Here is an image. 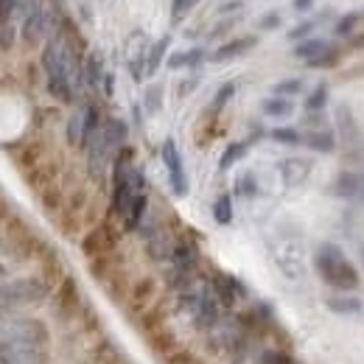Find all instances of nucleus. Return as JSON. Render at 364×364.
<instances>
[{"instance_id":"obj_1","label":"nucleus","mask_w":364,"mask_h":364,"mask_svg":"<svg viewBox=\"0 0 364 364\" xmlns=\"http://www.w3.org/2000/svg\"><path fill=\"white\" fill-rule=\"evenodd\" d=\"M314 269L322 277V283H328L336 291H356L362 286L359 269L348 261V255L342 252V247L325 241L319 244L317 255H314Z\"/></svg>"},{"instance_id":"obj_2","label":"nucleus","mask_w":364,"mask_h":364,"mask_svg":"<svg viewBox=\"0 0 364 364\" xmlns=\"http://www.w3.org/2000/svg\"><path fill=\"white\" fill-rule=\"evenodd\" d=\"M48 291H50V283L46 277H17L9 283H0V306L14 309V306L43 303Z\"/></svg>"},{"instance_id":"obj_3","label":"nucleus","mask_w":364,"mask_h":364,"mask_svg":"<svg viewBox=\"0 0 364 364\" xmlns=\"http://www.w3.org/2000/svg\"><path fill=\"white\" fill-rule=\"evenodd\" d=\"M0 331L11 342H26V345H48V328L40 319L28 317H0Z\"/></svg>"},{"instance_id":"obj_4","label":"nucleus","mask_w":364,"mask_h":364,"mask_svg":"<svg viewBox=\"0 0 364 364\" xmlns=\"http://www.w3.org/2000/svg\"><path fill=\"white\" fill-rule=\"evenodd\" d=\"M118 241H121V232L112 225V216H109V219L98 222V225L82 238V252H85L90 261H95V258H101V255H112L115 247H118Z\"/></svg>"},{"instance_id":"obj_5","label":"nucleus","mask_w":364,"mask_h":364,"mask_svg":"<svg viewBox=\"0 0 364 364\" xmlns=\"http://www.w3.org/2000/svg\"><path fill=\"white\" fill-rule=\"evenodd\" d=\"M53 311L62 322L73 319L82 311V294H79V286L70 274H65L53 289Z\"/></svg>"},{"instance_id":"obj_6","label":"nucleus","mask_w":364,"mask_h":364,"mask_svg":"<svg viewBox=\"0 0 364 364\" xmlns=\"http://www.w3.org/2000/svg\"><path fill=\"white\" fill-rule=\"evenodd\" d=\"M48 350L43 345H26V342H0V364H48Z\"/></svg>"},{"instance_id":"obj_7","label":"nucleus","mask_w":364,"mask_h":364,"mask_svg":"<svg viewBox=\"0 0 364 364\" xmlns=\"http://www.w3.org/2000/svg\"><path fill=\"white\" fill-rule=\"evenodd\" d=\"M210 289H213V294H216L219 306H225V309H235V306H238V300H241V297H247L244 283H241L238 277L225 274V272H216L213 277H210Z\"/></svg>"},{"instance_id":"obj_8","label":"nucleus","mask_w":364,"mask_h":364,"mask_svg":"<svg viewBox=\"0 0 364 364\" xmlns=\"http://www.w3.org/2000/svg\"><path fill=\"white\" fill-rule=\"evenodd\" d=\"M163 163H166V168H168V180H171L174 196H185V193H188V177H185L180 149H177V140H174V137H168V140L163 143Z\"/></svg>"},{"instance_id":"obj_9","label":"nucleus","mask_w":364,"mask_h":364,"mask_svg":"<svg viewBox=\"0 0 364 364\" xmlns=\"http://www.w3.org/2000/svg\"><path fill=\"white\" fill-rule=\"evenodd\" d=\"M154 294H157V280L154 277H140L129 286L127 291V303H129V311L143 314L151 303H154Z\"/></svg>"},{"instance_id":"obj_10","label":"nucleus","mask_w":364,"mask_h":364,"mask_svg":"<svg viewBox=\"0 0 364 364\" xmlns=\"http://www.w3.org/2000/svg\"><path fill=\"white\" fill-rule=\"evenodd\" d=\"M311 160H306V157H286V160H280L277 163V171H280V180L286 188H297L300 182H306V177L311 174Z\"/></svg>"},{"instance_id":"obj_11","label":"nucleus","mask_w":364,"mask_h":364,"mask_svg":"<svg viewBox=\"0 0 364 364\" xmlns=\"http://www.w3.org/2000/svg\"><path fill=\"white\" fill-rule=\"evenodd\" d=\"M199 264V250L193 241H177L171 252V269L180 274H193Z\"/></svg>"},{"instance_id":"obj_12","label":"nucleus","mask_w":364,"mask_h":364,"mask_svg":"<svg viewBox=\"0 0 364 364\" xmlns=\"http://www.w3.org/2000/svg\"><path fill=\"white\" fill-rule=\"evenodd\" d=\"M255 46H258V37H235V40H230V43L216 48V50L210 53V62L222 65V62H230V59H238V56L250 53Z\"/></svg>"},{"instance_id":"obj_13","label":"nucleus","mask_w":364,"mask_h":364,"mask_svg":"<svg viewBox=\"0 0 364 364\" xmlns=\"http://www.w3.org/2000/svg\"><path fill=\"white\" fill-rule=\"evenodd\" d=\"M325 306H328V311H333V314H339V317H359L364 311V303L356 294H350V291L331 294V297L325 300Z\"/></svg>"},{"instance_id":"obj_14","label":"nucleus","mask_w":364,"mask_h":364,"mask_svg":"<svg viewBox=\"0 0 364 364\" xmlns=\"http://www.w3.org/2000/svg\"><path fill=\"white\" fill-rule=\"evenodd\" d=\"M101 135H104V143L109 146V151L118 154V151L127 146L129 127H127V121H121V118H109V121L101 127Z\"/></svg>"},{"instance_id":"obj_15","label":"nucleus","mask_w":364,"mask_h":364,"mask_svg":"<svg viewBox=\"0 0 364 364\" xmlns=\"http://www.w3.org/2000/svg\"><path fill=\"white\" fill-rule=\"evenodd\" d=\"M331 191L342 199H359L362 193V171H342L336 182L331 185Z\"/></svg>"},{"instance_id":"obj_16","label":"nucleus","mask_w":364,"mask_h":364,"mask_svg":"<svg viewBox=\"0 0 364 364\" xmlns=\"http://www.w3.org/2000/svg\"><path fill=\"white\" fill-rule=\"evenodd\" d=\"M171 252H174V244H171V238H168L166 230H160L157 235H151V238L146 241V255H149L151 261H157V264L171 261Z\"/></svg>"},{"instance_id":"obj_17","label":"nucleus","mask_w":364,"mask_h":364,"mask_svg":"<svg viewBox=\"0 0 364 364\" xmlns=\"http://www.w3.org/2000/svg\"><path fill=\"white\" fill-rule=\"evenodd\" d=\"M48 90L53 98H59L62 104H70L73 101V79L68 70H56L48 76Z\"/></svg>"},{"instance_id":"obj_18","label":"nucleus","mask_w":364,"mask_h":364,"mask_svg":"<svg viewBox=\"0 0 364 364\" xmlns=\"http://www.w3.org/2000/svg\"><path fill=\"white\" fill-rule=\"evenodd\" d=\"M303 143H306L309 149L319 151V154H331V151H336V135H333L331 129H314V132H306V135H303Z\"/></svg>"},{"instance_id":"obj_19","label":"nucleus","mask_w":364,"mask_h":364,"mask_svg":"<svg viewBox=\"0 0 364 364\" xmlns=\"http://www.w3.org/2000/svg\"><path fill=\"white\" fill-rule=\"evenodd\" d=\"M168 46H171V37L166 34V37H160L154 46L149 48V56H146V76H154V73L160 70V65H163V59H166Z\"/></svg>"},{"instance_id":"obj_20","label":"nucleus","mask_w":364,"mask_h":364,"mask_svg":"<svg viewBox=\"0 0 364 364\" xmlns=\"http://www.w3.org/2000/svg\"><path fill=\"white\" fill-rule=\"evenodd\" d=\"M328 46H331V43H325V40H319V37L303 40V43L294 46V59H300V62H311V59H317L319 53H325Z\"/></svg>"},{"instance_id":"obj_21","label":"nucleus","mask_w":364,"mask_h":364,"mask_svg":"<svg viewBox=\"0 0 364 364\" xmlns=\"http://www.w3.org/2000/svg\"><path fill=\"white\" fill-rule=\"evenodd\" d=\"M342 48L336 46H328L325 53H319L317 59H311V62H306V68L309 70H331V68H339V62H342Z\"/></svg>"},{"instance_id":"obj_22","label":"nucleus","mask_w":364,"mask_h":364,"mask_svg":"<svg viewBox=\"0 0 364 364\" xmlns=\"http://www.w3.org/2000/svg\"><path fill=\"white\" fill-rule=\"evenodd\" d=\"M261 112L269 115V118H289V115L294 112V104H291V98L272 95V98H267V101L261 104Z\"/></svg>"},{"instance_id":"obj_23","label":"nucleus","mask_w":364,"mask_h":364,"mask_svg":"<svg viewBox=\"0 0 364 364\" xmlns=\"http://www.w3.org/2000/svg\"><path fill=\"white\" fill-rule=\"evenodd\" d=\"M328 17H331V11H328V14H322V17H309V20L297 23V26H294V28H291V31H289L286 37H289V40H291L294 46H297V43H303V40H311L314 28H317L322 20H328Z\"/></svg>"},{"instance_id":"obj_24","label":"nucleus","mask_w":364,"mask_h":364,"mask_svg":"<svg viewBox=\"0 0 364 364\" xmlns=\"http://www.w3.org/2000/svg\"><path fill=\"white\" fill-rule=\"evenodd\" d=\"M92 364H127V362H124L121 350L115 348V342L104 339V342H101V345L92 350Z\"/></svg>"},{"instance_id":"obj_25","label":"nucleus","mask_w":364,"mask_h":364,"mask_svg":"<svg viewBox=\"0 0 364 364\" xmlns=\"http://www.w3.org/2000/svg\"><path fill=\"white\" fill-rule=\"evenodd\" d=\"M43 31H46V11H43V9H34V11L28 14L26 26H23V34H26L28 43H37V40L43 37Z\"/></svg>"},{"instance_id":"obj_26","label":"nucleus","mask_w":364,"mask_h":364,"mask_svg":"<svg viewBox=\"0 0 364 364\" xmlns=\"http://www.w3.org/2000/svg\"><path fill=\"white\" fill-rule=\"evenodd\" d=\"M146 210H149V196L146 193H140L135 202H132V208H129V216L124 219V228L129 230H137L140 225H143V219H146Z\"/></svg>"},{"instance_id":"obj_27","label":"nucleus","mask_w":364,"mask_h":364,"mask_svg":"<svg viewBox=\"0 0 364 364\" xmlns=\"http://www.w3.org/2000/svg\"><path fill=\"white\" fill-rule=\"evenodd\" d=\"M232 95H235V82H228V85H222V87H219V92L213 95V101H210V107H208L205 118H210V121H213V118H216V115H219V112L228 107V101L232 98Z\"/></svg>"},{"instance_id":"obj_28","label":"nucleus","mask_w":364,"mask_h":364,"mask_svg":"<svg viewBox=\"0 0 364 364\" xmlns=\"http://www.w3.org/2000/svg\"><path fill=\"white\" fill-rule=\"evenodd\" d=\"M359 20H362V14H359V11H348V14H342V17L336 20V26H333V34H336V37H342V40H350V37L356 34Z\"/></svg>"},{"instance_id":"obj_29","label":"nucleus","mask_w":364,"mask_h":364,"mask_svg":"<svg viewBox=\"0 0 364 364\" xmlns=\"http://www.w3.org/2000/svg\"><path fill=\"white\" fill-rule=\"evenodd\" d=\"M247 149H250V143L247 140H238V143H230L228 149H225V154H222V160H219V168L222 171H230L244 154H247Z\"/></svg>"},{"instance_id":"obj_30","label":"nucleus","mask_w":364,"mask_h":364,"mask_svg":"<svg viewBox=\"0 0 364 364\" xmlns=\"http://www.w3.org/2000/svg\"><path fill=\"white\" fill-rule=\"evenodd\" d=\"M104 68H101V56L98 53H90L87 56V62H85V82L90 85V87H98L101 82H104Z\"/></svg>"},{"instance_id":"obj_31","label":"nucleus","mask_w":364,"mask_h":364,"mask_svg":"<svg viewBox=\"0 0 364 364\" xmlns=\"http://www.w3.org/2000/svg\"><path fill=\"white\" fill-rule=\"evenodd\" d=\"M328 98H331L328 85H317L314 90L306 95V112H322L328 107Z\"/></svg>"},{"instance_id":"obj_32","label":"nucleus","mask_w":364,"mask_h":364,"mask_svg":"<svg viewBox=\"0 0 364 364\" xmlns=\"http://www.w3.org/2000/svg\"><path fill=\"white\" fill-rule=\"evenodd\" d=\"M82 140H85V112L79 109L68 121V143L70 146H82Z\"/></svg>"},{"instance_id":"obj_33","label":"nucleus","mask_w":364,"mask_h":364,"mask_svg":"<svg viewBox=\"0 0 364 364\" xmlns=\"http://www.w3.org/2000/svg\"><path fill=\"white\" fill-rule=\"evenodd\" d=\"M213 219H216L219 225H230V222H232V199H230V193H222V196L213 202Z\"/></svg>"},{"instance_id":"obj_34","label":"nucleus","mask_w":364,"mask_h":364,"mask_svg":"<svg viewBox=\"0 0 364 364\" xmlns=\"http://www.w3.org/2000/svg\"><path fill=\"white\" fill-rule=\"evenodd\" d=\"M269 137H272L274 143H283V146H300L303 143V135L294 127H277V129L269 132Z\"/></svg>"},{"instance_id":"obj_35","label":"nucleus","mask_w":364,"mask_h":364,"mask_svg":"<svg viewBox=\"0 0 364 364\" xmlns=\"http://www.w3.org/2000/svg\"><path fill=\"white\" fill-rule=\"evenodd\" d=\"M163 364H202V362H199V356H196L193 350H188V348H174V350H168V353L163 356Z\"/></svg>"},{"instance_id":"obj_36","label":"nucleus","mask_w":364,"mask_h":364,"mask_svg":"<svg viewBox=\"0 0 364 364\" xmlns=\"http://www.w3.org/2000/svg\"><path fill=\"white\" fill-rule=\"evenodd\" d=\"M306 87V82L303 79H283V82H277L272 90L274 95H280V98H291V95H300Z\"/></svg>"},{"instance_id":"obj_37","label":"nucleus","mask_w":364,"mask_h":364,"mask_svg":"<svg viewBox=\"0 0 364 364\" xmlns=\"http://www.w3.org/2000/svg\"><path fill=\"white\" fill-rule=\"evenodd\" d=\"M143 104H146L149 112H157L163 107V85H151L143 95Z\"/></svg>"},{"instance_id":"obj_38","label":"nucleus","mask_w":364,"mask_h":364,"mask_svg":"<svg viewBox=\"0 0 364 364\" xmlns=\"http://www.w3.org/2000/svg\"><path fill=\"white\" fill-rule=\"evenodd\" d=\"M199 6V0H174L171 3V17H174V23H180L182 17L188 14V11H193Z\"/></svg>"},{"instance_id":"obj_39","label":"nucleus","mask_w":364,"mask_h":364,"mask_svg":"<svg viewBox=\"0 0 364 364\" xmlns=\"http://www.w3.org/2000/svg\"><path fill=\"white\" fill-rule=\"evenodd\" d=\"M261 364H297L286 350H264L261 353Z\"/></svg>"},{"instance_id":"obj_40","label":"nucleus","mask_w":364,"mask_h":364,"mask_svg":"<svg viewBox=\"0 0 364 364\" xmlns=\"http://www.w3.org/2000/svg\"><path fill=\"white\" fill-rule=\"evenodd\" d=\"M235 191L241 196H255L258 193V182H255V174H244L241 180L235 182Z\"/></svg>"},{"instance_id":"obj_41","label":"nucleus","mask_w":364,"mask_h":364,"mask_svg":"<svg viewBox=\"0 0 364 364\" xmlns=\"http://www.w3.org/2000/svg\"><path fill=\"white\" fill-rule=\"evenodd\" d=\"M14 26L11 23H6V26H0V50H9V48L14 46Z\"/></svg>"},{"instance_id":"obj_42","label":"nucleus","mask_w":364,"mask_h":364,"mask_svg":"<svg viewBox=\"0 0 364 364\" xmlns=\"http://www.w3.org/2000/svg\"><path fill=\"white\" fill-rule=\"evenodd\" d=\"M205 59V48H191L185 50V68H196Z\"/></svg>"},{"instance_id":"obj_43","label":"nucleus","mask_w":364,"mask_h":364,"mask_svg":"<svg viewBox=\"0 0 364 364\" xmlns=\"http://www.w3.org/2000/svg\"><path fill=\"white\" fill-rule=\"evenodd\" d=\"M277 26H280V14H277V11H269L267 17L258 20V28H261V31H272Z\"/></svg>"},{"instance_id":"obj_44","label":"nucleus","mask_w":364,"mask_h":364,"mask_svg":"<svg viewBox=\"0 0 364 364\" xmlns=\"http://www.w3.org/2000/svg\"><path fill=\"white\" fill-rule=\"evenodd\" d=\"M17 3H20V0H0V26H6V23H9L11 11L17 9Z\"/></svg>"},{"instance_id":"obj_45","label":"nucleus","mask_w":364,"mask_h":364,"mask_svg":"<svg viewBox=\"0 0 364 364\" xmlns=\"http://www.w3.org/2000/svg\"><path fill=\"white\" fill-rule=\"evenodd\" d=\"M303 124H309V127H311L309 132H314V129H328V127H325V118H322V112H309V115L303 118Z\"/></svg>"},{"instance_id":"obj_46","label":"nucleus","mask_w":364,"mask_h":364,"mask_svg":"<svg viewBox=\"0 0 364 364\" xmlns=\"http://www.w3.org/2000/svg\"><path fill=\"white\" fill-rule=\"evenodd\" d=\"M168 68H171V70L185 68V50H177V53H171V56H168Z\"/></svg>"},{"instance_id":"obj_47","label":"nucleus","mask_w":364,"mask_h":364,"mask_svg":"<svg viewBox=\"0 0 364 364\" xmlns=\"http://www.w3.org/2000/svg\"><path fill=\"white\" fill-rule=\"evenodd\" d=\"M314 3H317V0H294V3H291V9H294L297 14H306V11H311V9H314Z\"/></svg>"},{"instance_id":"obj_48","label":"nucleus","mask_w":364,"mask_h":364,"mask_svg":"<svg viewBox=\"0 0 364 364\" xmlns=\"http://www.w3.org/2000/svg\"><path fill=\"white\" fill-rule=\"evenodd\" d=\"M196 85H199V76H191V79H185L180 85V95H188L191 90H196Z\"/></svg>"},{"instance_id":"obj_49","label":"nucleus","mask_w":364,"mask_h":364,"mask_svg":"<svg viewBox=\"0 0 364 364\" xmlns=\"http://www.w3.org/2000/svg\"><path fill=\"white\" fill-rule=\"evenodd\" d=\"M232 26H235V17H232V20H225V23H219V26L210 31V37H219V34H225V31H228V28H232Z\"/></svg>"},{"instance_id":"obj_50","label":"nucleus","mask_w":364,"mask_h":364,"mask_svg":"<svg viewBox=\"0 0 364 364\" xmlns=\"http://www.w3.org/2000/svg\"><path fill=\"white\" fill-rule=\"evenodd\" d=\"M348 43H350V48H353V50H364V31H356V34H353Z\"/></svg>"},{"instance_id":"obj_51","label":"nucleus","mask_w":364,"mask_h":364,"mask_svg":"<svg viewBox=\"0 0 364 364\" xmlns=\"http://www.w3.org/2000/svg\"><path fill=\"white\" fill-rule=\"evenodd\" d=\"M241 9V0H228V3H222V14H232V11H238Z\"/></svg>"},{"instance_id":"obj_52","label":"nucleus","mask_w":364,"mask_h":364,"mask_svg":"<svg viewBox=\"0 0 364 364\" xmlns=\"http://www.w3.org/2000/svg\"><path fill=\"white\" fill-rule=\"evenodd\" d=\"M104 90H107V95H112V73L104 76Z\"/></svg>"},{"instance_id":"obj_53","label":"nucleus","mask_w":364,"mask_h":364,"mask_svg":"<svg viewBox=\"0 0 364 364\" xmlns=\"http://www.w3.org/2000/svg\"><path fill=\"white\" fill-rule=\"evenodd\" d=\"M6 274H9V269H6V267H3V264H0V283H3V280H6Z\"/></svg>"},{"instance_id":"obj_54","label":"nucleus","mask_w":364,"mask_h":364,"mask_svg":"<svg viewBox=\"0 0 364 364\" xmlns=\"http://www.w3.org/2000/svg\"><path fill=\"white\" fill-rule=\"evenodd\" d=\"M359 199H364V171H362V193H359Z\"/></svg>"},{"instance_id":"obj_55","label":"nucleus","mask_w":364,"mask_h":364,"mask_svg":"<svg viewBox=\"0 0 364 364\" xmlns=\"http://www.w3.org/2000/svg\"><path fill=\"white\" fill-rule=\"evenodd\" d=\"M3 250H9V244H6V241H0V252H3Z\"/></svg>"},{"instance_id":"obj_56","label":"nucleus","mask_w":364,"mask_h":364,"mask_svg":"<svg viewBox=\"0 0 364 364\" xmlns=\"http://www.w3.org/2000/svg\"><path fill=\"white\" fill-rule=\"evenodd\" d=\"M362 261H364V247H362Z\"/></svg>"},{"instance_id":"obj_57","label":"nucleus","mask_w":364,"mask_h":364,"mask_svg":"<svg viewBox=\"0 0 364 364\" xmlns=\"http://www.w3.org/2000/svg\"><path fill=\"white\" fill-rule=\"evenodd\" d=\"M359 73H364V68H359Z\"/></svg>"},{"instance_id":"obj_58","label":"nucleus","mask_w":364,"mask_h":364,"mask_svg":"<svg viewBox=\"0 0 364 364\" xmlns=\"http://www.w3.org/2000/svg\"><path fill=\"white\" fill-rule=\"evenodd\" d=\"M362 17H364V11H362Z\"/></svg>"}]
</instances>
